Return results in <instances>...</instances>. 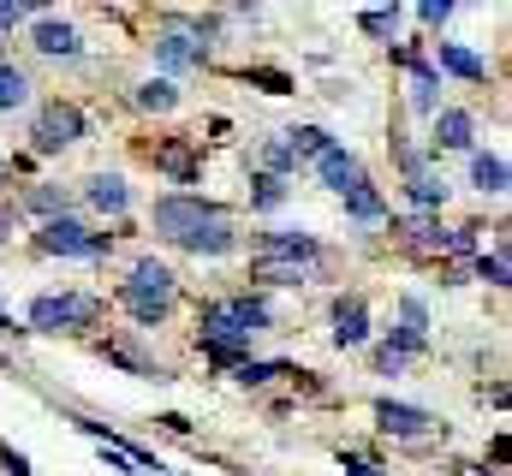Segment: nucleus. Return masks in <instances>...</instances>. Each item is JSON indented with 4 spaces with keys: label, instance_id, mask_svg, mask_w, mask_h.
Segmentation results:
<instances>
[{
    "label": "nucleus",
    "instance_id": "obj_27",
    "mask_svg": "<svg viewBox=\"0 0 512 476\" xmlns=\"http://www.w3.org/2000/svg\"><path fill=\"white\" fill-rule=\"evenodd\" d=\"M30 102V78L18 66H0V108H24Z\"/></svg>",
    "mask_w": 512,
    "mask_h": 476
},
{
    "label": "nucleus",
    "instance_id": "obj_37",
    "mask_svg": "<svg viewBox=\"0 0 512 476\" xmlns=\"http://www.w3.org/2000/svg\"><path fill=\"white\" fill-rule=\"evenodd\" d=\"M417 18H423V24H447V18H453V6H447V0H423V6H417Z\"/></svg>",
    "mask_w": 512,
    "mask_h": 476
},
{
    "label": "nucleus",
    "instance_id": "obj_13",
    "mask_svg": "<svg viewBox=\"0 0 512 476\" xmlns=\"http://www.w3.org/2000/svg\"><path fill=\"white\" fill-rule=\"evenodd\" d=\"M251 274L262 280V286H304L316 268H310V262H286V256H256Z\"/></svg>",
    "mask_w": 512,
    "mask_h": 476
},
{
    "label": "nucleus",
    "instance_id": "obj_20",
    "mask_svg": "<svg viewBox=\"0 0 512 476\" xmlns=\"http://www.w3.org/2000/svg\"><path fill=\"white\" fill-rule=\"evenodd\" d=\"M286 149H292V161H316L322 149H334V137L322 125H298V131H286Z\"/></svg>",
    "mask_w": 512,
    "mask_h": 476
},
{
    "label": "nucleus",
    "instance_id": "obj_29",
    "mask_svg": "<svg viewBox=\"0 0 512 476\" xmlns=\"http://www.w3.org/2000/svg\"><path fill=\"white\" fill-rule=\"evenodd\" d=\"M24 203H30L36 215H48V221H54V215H66V197H60V191H48V185H30V191H24Z\"/></svg>",
    "mask_w": 512,
    "mask_h": 476
},
{
    "label": "nucleus",
    "instance_id": "obj_22",
    "mask_svg": "<svg viewBox=\"0 0 512 476\" xmlns=\"http://www.w3.org/2000/svg\"><path fill=\"white\" fill-rule=\"evenodd\" d=\"M233 244H239V233L227 221H215V227H203L197 238H185V250H197V256H227Z\"/></svg>",
    "mask_w": 512,
    "mask_h": 476
},
{
    "label": "nucleus",
    "instance_id": "obj_8",
    "mask_svg": "<svg viewBox=\"0 0 512 476\" xmlns=\"http://www.w3.org/2000/svg\"><path fill=\"white\" fill-rule=\"evenodd\" d=\"M203 340H209V346H233V352H239V346H251L227 298H221V304H203Z\"/></svg>",
    "mask_w": 512,
    "mask_h": 476
},
{
    "label": "nucleus",
    "instance_id": "obj_38",
    "mask_svg": "<svg viewBox=\"0 0 512 476\" xmlns=\"http://www.w3.org/2000/svg\"><path fill=\"white\" fill-rule=\"evenodd\" d=\"M30 18V6H18V0H0V36L12 30V24H24Z\"/></svg>",
    "mask_w": 512,
    "mask_h": 476
},
{
    "label": "nucleus",
    "instance_id": "obj_28",
    "mask_svg": "<svg viewBox=\"0 0 512 476\" xmlns=\"http://www.w3.org/2000/svg\"><path fill=\"white\" fill-rule=\"evenodd\" d=\"M286 167H298V161H292V149H286V137H268V143H262V173H268V179H280Z\"/></svg>",
    "mask_w": 512,
    "mask_h": 476
},
{
    "label": "nucleus",
    "instance_id": "obj_1",
    "mask_svg": "<svg viewBox=\"0 0 512 476\" xmlns=\"http://www.w3.org/2000/svg\"><path fill=\"white\" fill-rule=\"evenodd\" d=\"M215 221H227L215 203H203V197H185V191H173V197H155V233L173 238V244H185V238H197L203 227H215Z\"/></svg>",
    "mask_w": 512,
    "mask_h": 476
},
{
    "label": "nucleus",
    "instance_id": "obj_7",
    "mask_svg": "<svg viewBox=\"0 0 512 476\" xmlns=\"http://www.w3.org/2000/svg\"><path fill=\"white\" fill-rule=\"evenodd\" d=\"M376 417H382V435H399V441H417V435H429V429H435V417H429V411H417V405H393V399L376 405Z\"/></svg>",
    "mask_w": 512,
    "mask_h": 476
},
{
    "label": "nucleus",
    "instance_id": "obj_31",
    "mask_svg": "<svg viewBox=\"0 0 512 476\" xmlns=\"http://www.w3.org/2000/svg\"><path fill=\"white\" fill-rule=\"evenodd\" d=\"M280 203H286V185L268 179V173H256V209H280Z\"/></svg>",
    "mask_w": 512,
    "mask_h": 476
},
{
    "label": "nucleus",
    "instance_id": "obj_12",
    "mask_svg": "<svg viewBox=\"0 0 512 476\" xmlns=\"http://www.w3.org/2000/svg\"><path fill=\"white\" fill-rule=\"evenodd\" d=\"M471 137H477V119L465 114V108H441L435 114V143L441 149H471Z\"/></svg>",
    "mask_w": 512,
    "mask_h": 476
},
{
    "label": "nucleus",
    "instance_id": "obj_17",
    "mask_svg": "<svg viewBox=\"0 0 512 476\" xmlns=\"http://www.w3.org/2000/svg\"><path fill=\"white\" fill-rule=\"evenodd\" d=\"M471 185L489 191V197H501V191H507V161L489 155V149H477V155H471Z\"/></svg>",
    "mask_w": 512,
    "mask_h": 476
},
{
    "label": "nucleus",
    "instance_id": "obj_40",
    "mask_svg": "<svg viewBox=\"0 0 512 476\" xmlns=\"http://www.w3.org/2000/svg\"><path fill=\"white\" fill-rule=\"evenodd\" d=\"M0 66H6V36H0Z\"/></svg>",
    "mask_w": 512,
    "mask_h": 476
},
{
    "label": "nucleus",
    "instance_id": "obj_5",
    "mask_svg": "<svg viewBox=\"0 0 512 476\" xmlns=\"http://www.w3.org/2000/svg\"><path fill=\"white\" fill-rule=\"evenodd\" d=\"M316 179H322L328 191H340V197H346L352 185H364V167H358V155H352V149H340V143H334V149H322V155H316Z\"/></svg>",
    "mask_w": 512,
    "mask_h": 476
},
{
    "label": "nucleus",
    "instance_id": "obj_32",
    "mask_svg": "<svg viewBox=\"0 0 512 476\" xmlns=\"http://www.w3.org/2000/svg\"><path fill=\"white\" fill-rule=\"evenodd\" d=\"M399 316H405V334H411V340H423V328H429V310H423V298H405V304H399Z\"/></svg>",
    "mask_w": 512,
    "mask_h": 476
},
{
    "label": "nucleus",
    "instance_id": "obj_21",
    "mask_svg": "<svg viewBox=\"0 0 512 476\" xmlns=\"http://www.w3.org/2000/svg\"><path fill=\"white\" fill-rule=\"evenodd\" d=\"M120 298H126V310L137 316V328H155V322H167V310H173V298H149V292H126V286H120Z\"/></svg>",
    "mask_w": 512,
    "mask_h": 476
},
{
    "label": "nucleus",
    "instance_id": "obj_26",
    "mask_svg": "<svg viewBox=\"0 0 512 476\" xmlns=\"http://www.w3.org/2000/svg\"><path fill=\"white\" fill-rule=\"evenodd\" d=\"M227 304H233V316H239V328H245V340L268 328V304H262V298H227Z\"/></svg>",
    "mask_w": 512,
    "mask_h": 476
},
{
    "label": "nucleus",
    "instance_id": "obj_10",
    "mask_svg": "<svg viewBox=\"0 0 512 476\" xmlns=\"http://www.w3.org/2000/svg\"><path fill=\"white\" fill-rule=\"evenodd\" d=\"M262 256H286V262H310V268H322V244L304 233H262Z\"/></svg>",
    "mask_w": 512,
    "mask_h": 476
},
{
    "label": "nucleus",
    "instance_id": "obj_16",
    "mask_svg": "<svg viewBox=\"0 0 512 476\" xmlns=\"http://www.w3.org/2000/svg\"><path fill=\"white\" fill-rule=\"evenodd\" d=\"M435 60H441L453 78H465V84H483V78H489V66H483L471 48H459V42H441V48H435Z\"/></svg>",
    "mask_w": 512,
    "mask_h": 476
},
{
    "label": "nucleus",
    "instance_id": "obj_39",
    "mask_svg": "<svg viewBox=\"0 0 512 476\" xmlns=\"http://www.w3.org/2000/svg\"><path fill=\"white\" fill-rule=\"evenodd\" d=\"M346 471H352V476H376V465H364V459H352Z\"/></svg>",
    "mask_w": 512,
    "mask_h": 476
},
{
    "label": "nucleus",
    "instance_id": "obj_34",
    "mask_svg": "<svg viewBox=\"0 0 512 476\" xmlns=\"http://www.w3.org/2000/svg\"><path fill=\"white\" fill-rule=\"evenodd\" d=\"M477 274H483L489 286H507V250H495V256H477Z\"/></svg>",
    "mask_w": 512,
    "mask_h": 476
},
{
    "label": "nucleus",
    "instance_id": "obj_18",
    "mask_svg": "<svg viewBox=\"0 0 512 476\" xmlns=\"http://www.w3.org/2000/svg\"><path fill=\"white\" fill-rule=\"evenodd\" d=\"M405 60H411V108H417V114H435V90H441L435 66H423L417 54H405Z\"/></svg>",
    "mask_w": 512,
    "mask_h": 476
},
{
    "label": "nucleus",
    "instance_id": "obj_3",
    "mask_svg": "<svg viewBox=\"0 0 512 476\" xmlns=\"http://www.w3.org/2000/svg\"><path fill=\"white\" fill-rule=\"evenodd\" d=\"M42 250H54V256H108L114 250V238L108 233H90L84 221H72V215H54V221H42V233H36Z\"/></svg>",
    "mask_w": 512,
    "mask_h": 476
},
{
    "label": "nucleus",
    "instance_id": "obj_15",
    "mask_svg": "<svg viewBox=\"0 0 512 476\" xmlns=\"http://www.w3.org/2000/svg\"><path fill=\"white\" fill-rule=\"evenodd\" d=\"M90 203H96L102 215H126L131 209L126 179H120V173H96V179H90Z\"/></svg>",
    "mask_w": 512,
    "mask_h": 476
},
{
    "label": "nucleus",
    "instance_id": "obj_23",
    "mask_svg": "<svg viewBox=\"0 0 512 476\" xmlns=\"http://www.w3.org/2000/svg\"><path fill=\"white\" fill-rule=\"evenodd\" d=\"M346 215H352V221H382V215H387L382 191H370V185H352V191H346Z\"/></svg>",
    "mask_w": 512,
    "mask_h": 476
},
{
    "label": "nucleus",
    "instance_id": "obj_41",
    "mask_svg": "<svg viewBox=\"0 0 512 476\" xmlns=\"http://www.w3.org/2000/svg\"><path fill=\"white\" fill-rule=\"evenodd\" d=\"M0 328H12V322H6V310H0Z\"/></svg>",
    "mask_w": 512,
    "mask_h": 476
},
{
    "label": "nucleus",
    "instance_id": "obj_42",
    "mask_svg": "<svg viewBox=\"0 0 512 476\" xmlns=\"http://www.w3.org/2000/svg\"><path fill=\"white\" fill-rule=\"evenodd\" d=\"M0 233H6V215H0Z\"/></svg>",
    "mask_w": 512,
    "mask_h": 476
},
{
    "label": "nucleus",
    "instance_id": "obj_6",
    "mask_svg": "<svg viewBox=\"0 0 512 476\" xmlns=\"http://www.w3.org/2000/svg\"><path fill=\"white\" fill-rule=\"evenodd\" d=\"M203 54H209L203 30H197V36H191V30H167V36H155V60H161V66H203Z\"/></svg>",
    "mask_w": 512,
    "mask_h": 476
},
{
    "label": "nucleus",
    "instance_id": "obj_19",
    "mask_svg": "<svg viewBox=\"0 0 512 476\" xmlns=\"http://www.w3.org/2000/svg\"><path fill=\"white\" fill-rule=\"evenodd\" d=\"M417 352H423V340H411V334H393V340H382V346H376V369H382V375H399V369H405Z\"/></svg>",
    "mask_w": 512,
    "mask_h": 476
},
{
    "label": "nucleus",
    "instance_id": "obj_2",
    "mask_svg": "<svg viewBox=\"0 0 512 476\" xmlns=\"http://www.w3.org/2000/svg\"><path fill=\"white\" fill-rule=\"evenodd\" d=\"M102 316L96 298H78V292H60V298H36L30 304V328L36 334H66V328H90Z\"/></svg>",
    "mask_w": 512,
    "mask_h": 476
},
{
    "label": "nucleus",
    "instance_id": "obj_33",
    "mask_svg": "<svg viewBox=\"0 0 512 476\" xmlns=\"http://www.w3.org/2000/svg\"><path fill=\"white\" fill-rule=\"evenodd\" d=\"M274 375H286V363H239V381H245V387H262V381H274Z\"/></svg>",
    "mask_w": 512,
    "mask_h": 476
},
{
    "label": "nucleus",
    "instance_id": "obj_11",
    "mask_svg": "<svg viewBox=\"0 0 512 476\" xmlns=\"http://www.w3.org/2000/svg\"><path fill=\"white\" fill-rule=\"evenodd\" d=\"M370 340V316L358 298H340L334 304V346H364Z\"/></svg>",
    "mask_w": 512,
    "mask_h": 476
},
{
    "label": "nucleus",
    "instance_id": "obj_9",
    "mask_svg": "<svg viewBox=\"0 0 512 476\" xmlns=\"http://www.w3.org/2000/svg\"><path fill=\"white\" fill-rule=\"evenodd\" d=\"M30 42H36L42 54H54V60H78V48H84L66 18H36V36H30Z\"/></svg>",
    "mask_w": 512,
    "mask_h": 476
},
{
    "label": "nucleus",
    "instance_id": "obj_4",
    "mask_svg": "<svg viewBox=\"0 0 512 476\" xmlns=\"http://www.w3.org/2000/svg\"><path fill=\"white\" fill-rule=\"evenodd\" d=\"M30 137H36L42 155H54V149H66V143L84 137V114H78L72 102H48V108L36 114V131H30Z\"/></svg>",
    "mask_w": 512,
    "mask_h": 476
},
{
    "label": "nucleus",
    "instance_id": "obj_36",
    "mask_svg": "<svg viewBox=\"0 0 512 476\" xmlns=\"http://www.w3.org/2000/svg\"><path fill=\"white\" fill-rule=\"evenodd\" d=\"M0 471H6V476H36V471H30V459H24V453H12V447H0Z\"/></svg>",
    "mask_w": 512,
    "mask_h": 476
},
{
    "label": "nucleus",
    "instance_id": "obj_35",
    "mask_svg": "<svg viewBox=\"0 0 512 476\" xmlns=\"http://www.w3.org/2000/svg\"><path fill=\"white\" fill-rule=\"evenodd\" d=\"M161 167H167L179 185H191V155H185V149H161Z\"/></svg>",
    "mask_w": 512,
    "mask_h": 476
},
{
    "label": "nucleus",
    "instance_id": "obj_30",
    "mask_svg": "<svg viewBox=\"0 0 512 476\" xmlns=\"http://www.w3.org/2000/svg\"><path fill=\"white\" fill-rule=\"evenodd\" d=\"M358 24H364L370 36H393V30H399V6H382V12H364Z\"/></svg>",
    "mask_w": 512,
    "mask_h": 476
},
{
    "label": "nucleus",
    "instance_id": "obj_14",
    "mask_svg": "<svg viewBox=\"0 0 512 476\" xmlns=\"http://www.w3.org/2000/svg\"><path fill=\"white\" fill-rule=\"evenodd\" d=\"M126 292H149V298H173V268H167V262H155V256H143V262L131 268Z\"/></svg>",
    "mask_w": 512,
    "mask_h": 476
},
{
    "label": "nucleus",
    "instance_id": "obj_24",
    "mask_svg": "<svg viewBox=\"0 0 512 476\" xmlns=\"http://www.w3.org/2000/svg\"><path fill=\"white\" fill-rule=\"evenodd\" d=\"M137 108H149V114H173V108H179V90H173L167 78H149V84L137 90Z\"/></svg>",
    "mask_w": 512,
    "mask_h": 476
},
{
    "label": "nucleus",
    "instance_id": "obj_25",
    "mask_svg": "<svg viewBox=\"0 0 512 476\" xmlns=\"http://www.w3.org/2000/svg\"><path fill=\"white\" fill-rule=\"evenodd\" d=\"M411 203H417V209H441V203H447V179L417 173V179H411Z\"/></svg>",
    "mask_w": 512,
    "mask_h": 476
}]
</instances>
